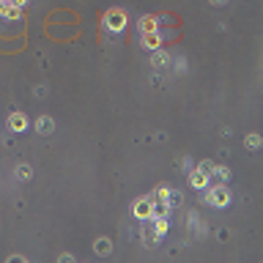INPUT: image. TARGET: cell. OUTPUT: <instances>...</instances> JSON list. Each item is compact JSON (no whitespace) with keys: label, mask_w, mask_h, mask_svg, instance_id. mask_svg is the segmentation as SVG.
<instances>
[{"label":"cell","mask_w":263,"mask_h":263,"mask_svg":"<svg viewBox=\"0 0 263 263\" xmlns=\"http://www.w3.org/2000/svg\"><path fill=\"white\" fill-rule=\"evenodd\" d=\"M151 66H157V69H167V66H170V55L164 53L162 47L154 50V53H151Z\"/></svg>","instance_id":"cell-8"},{"label":"cell","mask_w":263,"mask_h":263,"mask_svg":"<svg viewBox=\"0 0 263 263\" xmlns=\"http://www.w3.org/2000/svg\"><path fill=\"white\" fill-rule=\"evenodd\" d=\"M3 6H6V3H3V0H0V17H3Z\"/></svg>","instance_id":"cell-24"},{"label":"cell","mask_w":263,"mask_h":263,"mask_svg":"<svg viewBox=\"0 0 263 263\" xmlns=\"http://www.w3.org/2000/svg\"><path fill=\"white\" fill-rule=\"evenodd\" d=\"M189 184H192L195 189H206L209 187V175H206L200 167H195L192 173H189Z\"/></svg>","instance_id":"cell-7"},{"label":"cell","mask_w":263,"mask_h":263,"mask_svg":"<svg viewBox=\"0 0 263 263\" xmlns=\"http://www.w3.org/2000/svg\"><path fill=\"white\" fill-rule=\"evenodd\" d=\"M17 178L28 181V178H30V164H19V167H17Z\"/></svg>","instance_id":"cell-18"},{"label":"cell","mask_w":263,"mask_h":263,"mask_svg":"<svg viewBox=\"0 0 263 263\" xmlns=\"http://www.w3.org/2000/svg\"><path fill=\"white\" fill-rule=\"evenodd\" d=\"M3 17L6 19H19L22 17V8L14 6V3H6V6H3Z\"/></svg>","instance_id":"cell-13"},{"label":"cell","mask_w":263,"mask_h":263,"mask_svg":"<svg viewBox=\"0 0 263 263\" xmlns=\"http://www.w3.org/2000/svg\"><path fill=\"white\" fill-rule=\"evenodd\" d=\"M209 3H214V6H225L228 0H209Z\"/></svg>","instance_id":"cell-23"},{"label":"cell","mask_w":263,"mask_h":263,"mask_svg":"<svg viewBox=\"0 0 263 263\" xmlns=\"http://www.w3.org/2000/svg\"><path fill=\"white\" fill-rule=\"evenodd\" d=\"M151 219H154V228H157L159 236L167 233V228H170V225H167V216H151Z\"/></svg>","instance_id":"cell-14"},{"label":"cell","mask_w":263,"mask_h":263,"mask_svg":"<svg viewBox=\"0 0 263 263\" xmlns=\"http://www.w3.org/2000/svg\"><path fill=\"white\" fill-rule=\"evenodd\" d=\"M3 3H8V0H3Z\"/></svg>","instance_id":"cell-25"},{"label":"cell","mask_w":263,"mask_h":263,"mask_svg":"<svg viewBox=\"0 0 263 263\" xmlns=\"http://www.w3.org/2000/svg\"><path fill=\"white\" fill-rule=\"evenodd\" d=\"M53 129H55V121H53V118H47V115L36 118V132H39V135H50Z\"/></svg>","instance_id":"cell-9"},{"label":"cell","mask_w":263,"mask_h":263,"mask_svg":"<svg viewBox=\"0 0 263 263\" xmlns=\"http://www.w3.org/2000/svg\"><path fill=\"white\" fill-rule=\"evenodd\" d=\"M159 239H162V236L157 233V228H154V219H146V222H143V244H146V247H157Z\"/></svg>","instance_id":"cell-3"},{"label":"cell","mask_w":263,"mask_h":263,"mask_svg":"<svg viewBox=\"0 0 263 263\" xmlns=\"http://www.w3.org/2000/svg\"><path fill=\"white\" fill-rule=\"evenodd\" d=\"M203 200L209 206H214V209H225V206L230 203V192H228V187H225V184H216V187L206 189V198Z\"/></svg>","instance_id":"cell-1"},{"label":"cell","mask_w":263,"mask_h":263,"mask_svg":"<svg viewBox=\"0 0 263 263\" xmlns=\"http://www.w3.org/2000/svg\"><path fill=\"white\" fill-rule=\"evenodd\" d=\"M140 30H143V33H151V30H159V22H157V17H151V14H146V17H140Z\"/></svg>","instance_id":"cell-12"},{"label":"cell","mask_w":263,"mask_h":263,"mask_svg":"<svg viewBox=\"0 0 263 263\" xmlns=\"http://www.w3.org/2000/svg\"><path fill=\"white\" fill-rule=\"evenodd\" d=\"M8 3H14V6H19V8L28 6V0H8Z\"/></svg>","instance_id":"cell-22"},{"label":"cell","mask_w":263,"mask_h":263,"mask_svg":"<svg viewBox=\"0 0 263 263\" xmlns=\"http://www.w3.org/2000/svg\"><path fill=\"white\" fill-rule=\"evenodd\" d=\"M143 47L146 50H159L162 47V33H159V30H151V33H143Z\"/></svg>","instance_id":"cell-5"},{"label":"cell","mask_w":263,"mask_h":263,"mask_svg":"<svg viewBox=\"0 0 263 263\" xmlns=\"http://www.w3.org/2000/svg\"><path fill=\"white\" fill-rule=\"evenodd\" d=\"M105 22H107V28H110V33H121V30L126 28V14H123L121 8H112V11H107Z\"/></svg>","instance_id":"cell-2"},{"label":"cell","mask_w":263,"mask_h":263,"mask_svg":"<svg viewBox=\"0 0 263 263\" xmlns=\"http://www.w3.org/2000/svg\"><path fill=\"white\" fill-rule=\"evenodd\" d=\"M167 192H170V187H164V184H162V187H157V192L151 195V200H164V198H167Z\"/></svg>","instance_id":"cell-17"},{"label":"cell","mask_w":263,"mask_h":263,"mask_svg":"<svg viewBox=\"0 0 263 263\" xmlns=\"http://www.w3.org/2000/svg\"><path fill=\"white\" fill-rule=\"evenodd\" d=\"M258 146H261V135H250V137H247V148H250V151H255Z\"/></svg>","instance_id":"cell-19"},{"label":"cell","mask_w":263,"mask_h":263,"mask_svg":"<svg viewBox=\"0 0 263 263\" xmlns=\"http://www.w3.org/2000/svg\"><path fill=\"white\" fill-rule=\"evenodd\" d=\"M164 200H167V206H170V209H175V206H181V192H173V189H170V192H167V198H164Z\"/></svg>","instance_id":"cell-16"},{"label":"cell","mask_w":263,"mask_h":263,"mask_svg":"<svg viewBox=\"0 0 263 263\" xmlns=\"http://www.w3.org/2000/svg\"><path fill=\"white\" fill-rule=\"evenodd\" d=\"M198 167H200V170H203V173L211 178V175H214V167H216V164H214V162H200Z\"/></svg>","instance_id":"cell-20"},{"label":"cell","mask_w":263,"mask_h":263,"mask_svg":"<svg viewBox=\"0 0 263 263\" xmlns=\"http://www.w3.org/2000/svg\"><path fill=\"white\" fill-rule=\"evenodd\" d=\"M211 178H216L219 184H228V178H230V170L228 167H214V175Z\"/></svg>","instance_id":"cell-15"},{"label":"cell","mask_w":263,"mask_h":263,"mask_svg":"<svg viewBox=\"0 0 263 263\" xmlns=\"http://www.w3.org/2000/svg\"><path fill=\"white\" fill-rule=\"evenodd\" d=\"M94 250H96V255H110V252H112V241L107 239V236H99L96 244H94Z\"/></svg>","instance_id":"cell-10"},{"label":"cell","mask_w":263,"mask_h":263,"mask_svg":"<svg viewBox=\"0 0 263 263\" xmlns=\"http://www.w3.org/2000/svg\"><path fill=\"white\" fill-rule=\"evenodd\" d=\"M137 219H151V198H140L135 206H132Z\"/></svg>","instance_id":"cell-4"},{"label":"cell","mask_w":263,"mask_h":263,"mask_svg":"<svg viewBox=\"0 0 263 263\" xmlns=\"http://www.w3.org/2000/svg\"><path fill=\"white\" fill-rule=\"evenodd\" d=\"M58 261H60V263H74V255H60Z\"/></svg>","instance_id":"cell-21"},{"label":"cell","mask_w":263,"mask_h":263,"mask_svg":"<svg viewBox=\"0 0 263 263\" xmlns=\"http://www.w3.org/2000/svg\"><path fill=\"white\" fill-rule=\"evenodd\" d=\"M8 129H11V132H25V129H28L25 112H11V115H8Z\"/></svg>","instance_id":"cell-6"},{"label":"cell","mask_w":263,"mask_h":263,"mask_svg":"<svg viewBox=\"0 0 263 263\" xmlns=\"http://www.w3.org/2000/svg\"><path fill=\"white\" fill-rule=\"evenodd\" d=\"M167 214H170L167 200H151V216H167Z\"/></svg>","instance_id":"cell-11"}]
</instances>
